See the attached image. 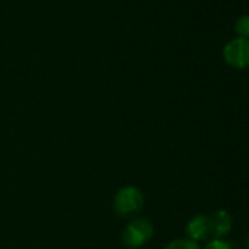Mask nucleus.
Segmentation results:
<instances>
[{
	"instance_id": "20e7f679",
	"label": "nucleus",
	"mask_w": 249,
	"mask_h": 249,
	"mask_svg": "<svg viewBox=\"0 0 249 249\" xmlns=\"http://www.w3.org/2000/svg\"><path fill=\"white\" fill-rule=\"evenodd\" d=\"M186 236H188V239H191L196 243L199 240H205V239L211 237L208 215L198 214L194 218H191L189 223L186 224Z\"/></svg>"
},
{
	"instance_id": "1a4fd4ad",
	"label": "nucleus",
	"mask_w": 249,
	"mask_h": 249,
	"mask_svg": "<svg viewBox=\"0 0 249 249\" xmlns=\"http://www.w3.org/2000/svg\"><path fill=\"white\" fill-rule=\"evenodd\" d=\"M246 249H249V236H248V242H246Z\"/></svg>"
},
{
	"instance_id": "f03ea898",
	"label": "nucleus",
	"mask_w": 249,
	"mask_h": 249,
	"mask_svg": "<svg viewBox=\"0 0 249 249\" xmlns=\"http://www.w3.org/2000/svg\"><path fill=\"white\" fill-rule=\"evenodd\" d=\"M153 233L154 227L151 221H148L147 218H135L123 229L122 240L128 248L137 249L144 246L153 237Z\"/></svg>"
},
{
	"instance_id": "f257e3e1",
	"label": "nucleus",
	"mask_w": 249,
	"mask_h": 249,
	"mask_svg": "<svg viewBox=\"0 0 249 249\" xmlns=\"http://www.w3.org/2000/svg\"><path fill=\"white\" fill-rule=\"evenodd\" d=\"M145 196L137 186H123L117 191L113 201V208L120 217H134L144 208Z\"/></svg>"
},
{
	"instance_id": "423d86ee",
	"label": "nucleus",
	"mask_w": 249,
	"mask_h": 249,
	"mask_svg": "<svg viewBox=\"0 0 249 249\" xmlns=\"http://www.w3.org/2000/svg\"><path fill=\"white\" fill-rule=\"evenodd\" d=\"M164 249H199L198 243L188 239V237H180V239H175L170 243H167L164 246Z\"/></svg>"
},
{
	"instance_id": "0eeeda50",
	"label": "nucleus",
	"mask_w": 249,
	"mask_h": 249,
	"mask_svg": "<svg viewBox=\"0 0 249 249\" xmlns=\"http://www.w3.org/2000/svg\"><path fill=\"white\" fill-rule=\"evenodd\" d=\"M234 31L237 37L249 38V15H240L234 22Z\"/></svg>"
},
{
	"instance_id": "39448f33",
	"label": "nucleus",
	"mask_w": 249,
	"mask_h": 249,
	"mask_svg": "<svg viewBox=\"0 0 249 249\" xmlns=\"http://www.w3.org/2000/svg\"><path fill=\"white\" fill-rule=\"evenodd\" d=\"M210 229H211V239H221L226 236L231 229V215L226 210H217L208 215Z\"/></svg>"
},
{
	"instance_id": "6e6552de",
	"label": "nucleus",
	"mask_w": 249,
	"mask_h": 249,
	"mask_svg": "<svg viewBox=\"0 0 249 249\" xmlns=\"http://www.w3.org/2000/svg\"><path fill=\"white\" fill-rule=\"evenodd\" d=\"M204 249H233L231 245L223 239H211Z\"/></svg>"
},
{
	"instance_id": "7ed1b4c3",
	"label": "nucleus",
	"mask_w": 249,
	"mask_h": 249,
	"mask_svg": "<svg viewBox=\"0 0 249 249\" xmlns=\"http://www.w3.org/2000/svg\"><path fill=\"white\" fill-rule=\"evenodd\" d=\"M223 57L227 65L236 69L249 66V38H233L223 49Z\"/></svg>"
}]
</instances>
